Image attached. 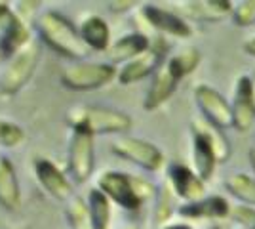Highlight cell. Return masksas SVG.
<instances>
[{
    "instance_id": "1",
    "label": "cell",
    "mask_w": 255,
    "mask_h": 229,
    "mask_svg": "<svg viewBox=\"0 0 255 229\" xmlns=\"http://www.w3.org/2000/svg\"><path fill=\"white\" fill-rule=\"evenodd\" d=\"M34 29L40 42L67 59L82 61V57L90 54V50L86 48L84 40L78 33V27H75L73 21L67 19L61 11H42L34 21Z\"/></svg>"
},
{
    "instance_id": "2",
    "label": "cell",
    "mask_w": 255,
    "mask_h": 229,
    "mask_svg": "<svg viewBox=\"0 0 255 229\" xmlns=\"http://www.w3.org/2000/svg\"><path fill=\"white\" fill-rule=\"evenodd\" d=\"M97 189L103 191L113 205L124 210H139L149 199L154 197L156 187L149 180L120 170H105L97 176Z\"/></svg>"
},
{
    "instance_id": "3",
    "label": "cell",
    "mask_w": 255,
    "mask_h": 229,
    "mask_svg": "<svg viewBox=\"0 0 255 229\" xmlns=\"http://www.w3.org/2000/svg\"><path fill=\"white\" fill-rule=\"evenodd\" d=\"M229 153L231 149L223 132L206 120H196L192 124V163L194 172L204 182L212 180L217 163H225L229 159Z\"/></svg>"
},
{
    "instance_id": "4",
    "label": "cell",
    "mask_w": 255,
    "mask_h": 229,
    "mask_svg": "<svg viewBox=\"0 0 255 229\" xmlns=\"http://www.w3.org/2000/svg\"><path fill=\"white\" fill-rule=\"evenodd\" d=\"M71 128H82L92 136H105V134H122L131 128V117L124 111L99 107V105H82L75 107L69 113Z\"/></svg>"
},
{
    "instance_id": "5",
    "label": "cell",
    "mask_w": 255,
    "mask_h": 229,
    "mask_svg": "<svg viewBox=\"0 0 255 229\" xmlns=\"http://www.w3.org/2000/svg\"><path fill=\"white\" fill-rule=\"evenodd\" d=\"M118 71L113 63L105 61H75L65 67L59 75V80L65 88L76 92H88L107 86L117 78Z\"/></svg>"
},
{
    "instance_id": "6",
    "label": "cell",
    "mask_w": 255,
    "mask_h": 229,
    "mask_svg": "<svg viewBox=\"0 0 255 229\" xmlns=\"http://www.w3.org/2000/svg\"><path fill=\"white\" fill-rule=\"evenodd\" d=\"M96 136L82 128H73L67 145V172L73 184H86L96 170Z\"/></svg>"
},
{
    "instance_id": "7",
    "label": "cell",
    "mask_w": 255,
    "mask_h": 229,
    "mask_svg": "<svg viewBox=\"0 0 255 229\" xmlns=\"http://www.w3.org/2000/svg\"><path fill=\"white\" fill-rule=\"evenodd\" d=\"M40 42L32 38L31 44H27L21 52L10 57V63L0 75V94L2 96H13L21 90L31 76L34 75L38 61H40Z\"/></svg>"
},
{
    "instance_id": "8",
    "label": "cell",
    "mask_w": 255,
    "mask_h": 229,
    "mask_svg": "<svg viewBox=\"0 0 255 229\" xmlns=\"http://www.w3.org/2000/svg\"><path fill=\"white\" fill-rule=\"evenodd\" d=\"M111 151L147 172H158L164 166V153L152 142L141 140V138H131V136L118 138L111 145Z\"/></svg>"
},
{
    "instance_id": "9",
    "label": "cell",
    "mask_w": 255,
    "mask_h": 229,
    "mask_svg": "<svg viewBox=\"0 0 255 229\" xmlns=\"http://www.w3.org/2000/svg\"><path fill=\"white\" fill-rule=\"evenodd\" d=\"M32 172L36 176V182L40 184V187L55 201L67 203L69 199H73L76 195L75 187H73V180L50 159H46V157L34 159L32 161Z\"/></svg>"
},
{
    "instance_id": "10",
    "label": "cell",
    "mask_w": 255,
    "mask_h": 229,
    "mask_svg": "<svg viewBox=\"0 0 255 229\" xmlns=\"http://www.w3.org/2000/svg\"><path fill=\"white\" fill-rule=\"evenodd\" d=\"M194 99L198 109L204 113L206 122H210L217 130H225L233 126V105L208 84H198L194 88Z\"/></svg>"
},
{
    "instance_id": "11",
    "label": "cell",
    "mask_w": 255,
    "mask_h": 229,
    "mask_svg": "<svg viewBox=\"0 0 255 229\" xmlns=\"http://www.w3.org/2000/svg\"><path fill=\"white\" fill-rule=\"evenodd\" d=\"M185 76L179 73V69L173 65L170 57L158 67V71L152 75V80H150V86L147 90V96H145V101H143V109L147 111H154L162 107L168 99L175 94L177 90V84L183 80Z\"/></svg>"
},
{
    "instance_id": "12",
    "label": "cell",
    "mask_w": 255,
    "mask_h": 229,
    "mask_svg": "<svg viewBox=\"0 0 255 229\" xmlns=\"http://www.w3.org/2000/svg\"><path fill=\"white\" fill-rule=\"evenodd\" d=\"M168 186L173 195L185 203L200 201L206 195V182L187 164L173 163L168 166Z\"/></svg>"
},
{
    "instance_id": "13",
    "label": "cell",
    "mask_w": 255,
    "mask_h": 229,
    "mask_svg": "<svg viewBox=\"0 0 255 229\" xmlns=\"http://www.w3.org/2000/svg\"><path fill=\"white\" fill-rule=\"evenodd\" d=\"M141 15L154 31H158L162 34L175 36V38H189L192 34L191 25L181 15L166 10V8H160L156 4H143L141 6Z\"/></svg>"
},
{
    "instance_id": "14",
    "label": "cell",
    "mask_w": 255,
    "mask_h": 229,
    "mask_svg": "<svg viewBox=\"0 0 255 229\" xmlns=\"http://www.w3.org/2000/svg\"><path fill=\"white\" fill-rule=\"evenodd\" d=\"M233 105V126L238 132L252 130L255 122V98L254 88H252V76L242 75L236 80V90H234Z\"/></svg>"
},
{
    "instance_id": "15",
    "label": "cell",
    "mask_w": 255,
    "mask_h": 229,
    "mask_svg": "<svg viewBox=\"0 0 255 229\" xmlns=\"http://www.w3.org/2000/svg\"><path fill=\"white\" fill-rule=\"evenodd\" d=\"M162 63H164V52L160 50L158 46H150L149 52H145V54H141L139 57L122 65V69L118 71L117 75V80L122 86L135 84L139 80L154 75Z\"/></svg>"
},
{
    "instance_id": "16",
    "label": "cell",
    "mask_w": 255,
    "mask_h": 229,
    "mask_svg": "<svg viewBox=\"0 0 255 229\" xmlns=\"http://www.w3.org/2000/svg\"><path fill=\"white\" fill-rule=\"evenodd\" d=\"M233 207L221 195L204 197L194 203H185L177 208V214L187 220H221L231 216Z\"/></svg>"
},
{
    "instance_id": "17",
    "label": "cell",
    "mask_w": 255,
    "mask_h": 229,
    "mask_svg": "<svg viewBox=\"0 0 255 229\" xmlns=\"http://www.w3.org/2000/svg\"><path fill=\"white\" fill-rule=\"evenodd\" d=\"M78 33L90 52H107L111 48V29L109 23L96 13L84 15L78 25Z\"/></svg>"
},
{
    "instance_id": "18",
    "label": "cell",
    "mask_w": 255,
    "mask_h": 229,
    "mask_svg": "<svg viewBox=\"0 0 255 229\" xmlns=\"http://www.w3.org/2000/svg\"><path fill=\"white\" fill-rule=\"evenodd\" d=\"M31 25L19 19L15 13L0 31V52L4 57H13L21 52L27 44H31Z\"/></svg>"
},
{
    "instance_id": "19",
    "label": "cell",
    "mask_w": 255,
    "mask_h": 229,
    "mask_svg": "<svg viewBox=\"0 0 255 229\" xmlns=\"http://www.w3.org/2000/svg\"><path fill=\"white\" fill-rule=\"evenodd\" d=\"M150 40L143 33H128L120 36L117 42L111 44V48L107 50V57L111 59V63H128L131 59L139 57L141 54L150 50Z\"/></svg>"
},
{
    "instance_id": "20",
    "label": "cell",
    "mask_w": 255,
    "mask_h": 229,
    "mask_svg": "<svg viewBox=\"0 0 255 229\" xmlns=\"http://www.w3.org/2000/svg\"><path fill=\"white\" fill-rule=\"evenodd\" d=\"M21 205V186L17 172L6 155H0V207L15 210Z\"/></svg>"
},
{
    "instance_id": "21",
    "label": "cell",
    "mask_w": 255,
    "mask_h": 229,
    "mask_svg": "<svg viewBox=\"0 0 255 229\" xmlns=\"http://www.w3.org/2000/svg\"><path fill=\"white\" fill-rule=\"evenodd\" d=\"M88 210H90V226L92 229H109L113 220V203L111 199L99 191L97 187H92L86 197Z\"/></svg>"
},
{
    "instance_id": "22",
    "label": "cell",
    "mask_w": 255,
    "mask_h": 229,
    "mask_svg": "<svg viewBox=\"0 0 255 229\" xmlns=\"http://www.w3.org/2000/svg\"><path fill=\"white\" fill-rule=\"evenodd\" d=\"M185 6H189L194 17L202 19V21H219L225 15H229L234 10L233 2L229 0H202V2H187Z\"/></svg>"
},
{
    "instance_id": "23",
    "label": "cell",
    "mask_w": 255,
    "mask_h": 229,
    "mask_svg": "<svg viewBox=\"0 0 255 229\" xmlns=\"http://www.w3.org/2000/svg\"><path fill=\"white\" fill-rule=\"evenodd\" d=\"M225 187L227 191L240 199L244 205L255 208V178L244 174V172H236V174L227 176L225 180Z\"/></svg>"
},
{
    "instance_id": "24",
    "label": "cell",
    "mask_w": 255,
    "mask_h": 229,
    "mask_svg": "<svg viewBox=\"0 0 255 229\" xmlns=\"http://www.w3.org/2000/svg\"><path fill=\"white\" fill-rule=\"evenodd\" d=\"M65 218L69 222L71 229H92L88 203L80 195H75L65 203Z\"/></svg>"
},
{
    "instance_id": "25",
    "label": "cell",
    "mask_w": 255,
    "mask_h": 229,
    "mask_svg": "<svg viewBox=\"0 0 255 229\" xmlns=\"http://www.w3.org/2000/svg\"><path fill=\"white\" fill-rule=\"evenodd\" d=\"M25 140V130L11 120L0 119V147L13 149Z\"/></svg>"
},
{
    "instance_id": "26",
    "label": "cell",
    "mask_w": 255,
    "mask_h": 229,
    "mask_svg": "<svg viewBox=\"0 0 255 229\" xmlns=\"http://www.w3.org/2000/svg\"><path fill=\"white\" fill-rule=\"evenodd\" d=\"M173 191L171 187L166 184V186L160 189V195H158V203H156V208H154V222L156 224H164L171 218V214L177 210L175 205H173Z\"/></svg>"
},
{
    "instance_id": "27",
    "label": "cell",
    "mask_w": 255,
    "mask_h": 229,
    "mask_svg": "<svg viewBox=\"0 0 255 229\" xmlns=\"http://www.w3.org/2000/svg\"><path fill=\"white\" fill-rule=\"evenodd\" d=\"M234 13V25L238 27H248L255 23V0H244L238 2V6L233 10Z\"/></svg>"
},
{
    "instance_id": "28",
    "label": "cell",
    "mask_w": 255,
    "mask_h": 229,
    "mask_svg": "<svg viewBox=\"0 0 255 229\" xmlns=\"http://www.w3.org/2000/svg\"><path fill=\"white\" fill-rule=\"evenodd\" d=\"M231 218L238 222L242 229H255V208L248 207V205H240V207H233L231 210Z\"/></svg>"
},
{
    "instance_id": "29",
    "label": "cell",
    "mask_w": 255,
    "mask_h": 229,
    "mask_svg": "<svg viewBox=\"0 0 255 229\" xmlns=\"http://www.w3.org/2000/svg\"><path fill=\"white\" fill-rule=\"evenodd\" d=\"M17 8H13V13L19 17V19H23L25 23H34L38 17H36V11H38V8H40V2H17L15 4Z\"/></svg>"
},
{
    "instance_id": "30",
    "label": "cell",
    "mask_w": 255,
    "mask_h": 229,
    "mask_svg": "<svg viewBox=\"0 0 255 229\" xmlns=\"http://www.w3.org/2000/svg\"><path fill=\"white\" fill-rule=\"evenodd\" d=\"M11 15H13V8H11L8 2H0V31L11 19Z\"/></svg>"
},
{
    "instance_id": "31",
    "label": "cell",
    "mask_w": 255,
    "mask_h": 229,
    "mask_svg": "<svg viewBox=\"0 0 255 229\" xmlns=\"http://www.w3.org/2000/svg\"><path fill=\"white\" fill-rule=\"evenodd\" d=\"M244 52L248 55L255 57V36H254V38H250V40H248V42L244 44Z\"/></svg>"
},
{
    "instance_id": "32",
    "label": "cell",
    "mask_w": 255,
    "mask_h": 229,
    "mask_svg": "<svg viewBox=\"0 0 255 229\" xmlns=\"http://www.w3.org/2000/svg\"><path fill=\"white\" fill-rule=\"evenodd\" d=\"M160 229H192L189 224H170V226H164Z\"/></svg>"
},
{
    "instance_id": "33",
    "label": "cell",
    "mask_w": 255,
    "mask_h": 229,
    "mask_svg": "<svg viewBox=\"0 0 255 229\" xmlns=\"http://www.w3.org/2000/svg\"><path fill=\"white\" fill-rule=\"evenodd\" d=\"M250 161H252V166H254V172H255V147L250 151Z\"/></svg>"
},
{
    "instance_id": "34",
    "label": "cell",
    "mask_w": 255,
    "mask_h": 229,
    "mask_svg": "<svg viewBox=\"0 0 255 229\" xmlns=\"http://www.w3.org/2000/svg\"><path fill=\"white\" fill-rule=\"evenodd\" d=\"M252 88H254V98H255V71H254V76H252Z\"/></svg>"
},
{
    "instance_id": "35",
    "label": "cell",
    "mask_w": 255,
    "mask_h": 229,
    "mask_svg": "<svg viewBox=\"0 0 255 229\" xmlns=\"http://www.w3.org/2000/svg\"><path fill=\"white\" fill-rule=\"evenodd\" d=\"M124 229H135V228H124Z\"/></svg>"
}]
</instances>
